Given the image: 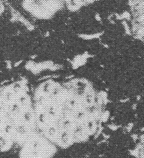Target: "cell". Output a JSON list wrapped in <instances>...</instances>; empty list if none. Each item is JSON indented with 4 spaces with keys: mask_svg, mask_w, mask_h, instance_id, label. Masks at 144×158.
Returning <instances> with one entry per match:
<instances>
[{
    "mask_svg": "<svg viewBox=\"0 0 144 158\" xmlns=\"http://www.w3.org/2000/svg\"><path fill=\"white\" fill-rule=\"evenodd\" d=\"M32 101L36 129L56 148H66L92 139L109 115L108 93L83 75L36 81Z\"/></svg>",
    "mask_w": 144,
    "mask_h": 158,
    "instance_id": "6da1fadb",
    "label": "cell"
},
{
    "mask_svg": "<svg viewBox=\"0 0 144 158\" xmlns=\"http://www.w3.org/2000/svg\"><path fill=\"white\" fill-rule=\"evenodd\" d=\"M9 20V15L6 5L3 0H0V29L2 28L5 23Z\"/></svg>",
    "mask_w": 144,
    "mask_h": 158,
    "instance_id": "7a4b0ae2",
    "label": "cell"
}]
</instances>
